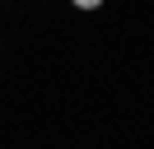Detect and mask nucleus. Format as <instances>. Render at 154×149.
<instances>
[]
</instances>
